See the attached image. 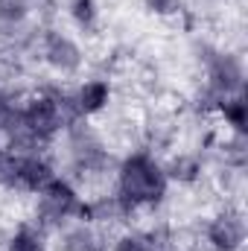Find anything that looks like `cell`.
<instances>
[{
	"label": "cell",
	"instance_id": "obj_1",
	"mask_svg": "<svg viewBox=\"0 0 248 251\" xmlns=\"http://www.w3.org/2000/svg\"><path fill=\"white\" fill-rule=\"evenodd\" d=\"M167 193H170V178L164 173V164L152 152L134 149L120 161L114 201L125 216H134L146 207H158L167 199Z\"/></svg>",
	"mask_w": 248,
	"mask_h": 251
},
{
	"label": "cell",
	"instance_id": "obj_2",
	"mask_svg": "<svg viewBox=\"0 0 248 251\" xmlns=\"http://www.w3.org/2000/svg\"><path fill=\"white\" fill-rule=\"evenodd\" d=\"M76 120L67 94L59 91H38L32 94L24 105H21V128L38 140V143H50L62 134L67 126Z\"/></svg>",
	"mask_w": 248,
	"mask_h": 251
},
{
	"label": "cell",
	"instance_id": "obj_3",
	"mask_svg": "<svg viewBox=\"0 0 248 251\" xmlns=\"http://www.w3.org/2000/svg\"><path fill=\"white\" fill-rule=\"evenodd\" d=\"M91 222V201L79 196L67 178H53L41 193H35V225L62 228L64 222Z\"/></svg>",
	"mask_w": 248,
	"mask_h": 251
},
{
	"label": "cell",
	"instance_id": "obj_4",
	"mask_svg": "<svg viewBox=\"0 0 248 251\" xmlns=\"http://www.w3.org/2000/svg\"><path fill=\"white\" fill-rule=\"evenodd\" d=\"M41 59L50 70L62 73V76H73L82 70L85 64V53L76 44V38H70L62 29H47L41 35Z\"/></svg>",
	"mask_w": 248,
	"mask_h": 251
},
{
	"label": "cell",
	"instance_id": "obj_5",
	"mask_svg": "<svg viewBox=\"0 0 248 251\" xmlns=\"http://www.w3.org/2000/svg\"><path fill=\"white\" fill-rule=\"evenodd\" d=\"M243 64L231 53H216L207 62V100L219 105L225 97H234L243 91Z\"/></svg>",
	"mask_w": 248,
	"mask_h": 251
},
{
	"label": "cell",
	"instance_id": "obj_6",
	"mask_svg": "<svg viewBox=\"0 0 248 251\" xmlns=\"http://www.w3.org/2000/svg\"><path fill=\"white\" fill-rule=\"evenodd\" d=\"M243 243H246V219L240 210L225 207L204 225V246L210 251H243Z\"/></svg>",
	"mask_w": 248,
	"mask_h": 251
},
{
	"label": "cell",
	"instance_id": "obj_7",
	"mask_svg": "<svg viewBox=\"0 0 248 251\" xmlns=\"http://www.w3.org/2000/svg\"><path fill=\"white\" fill-rule=\"evenodd\" d=\"M111 97H114V88H111L108 79H88V82H82L73 94H67L76 120L102 114V111L111 105Z\"/></svg>",
	"mask_w": 248,
	"mask_h": 251
},
{
	"label": "cell",
	"instance_id": "obj_8",
	"mask_svg": "<svg viewBox=\"0 0 248 251\" xmlns=\"http://www.w3.org/2000/svg\"><path fill=\"white\" fill-rule=\"evenodd\" d=\"M6 251H50L47 231L35 222H21L6 237Z\"/></svg>",
	"mask_w": 248,
	"mask_h": 251
},
{
	"label": "cell",
	"instance_id": "obj_9",
	"mask_svg": "<svg viewBox=\"0 0 248 251\" xmlns=\"http://www.w3.org/2000/svg\"><path fill=\"white\" fill-rule=\"evenodd\" d=\"M164 173H167V178L170 181H178V184H196L198 178H201V161L196 158V155H175L170 164H164Z\"/></svg>",
	"mask_w": 248,
	"mask_h": 251
},
{
	"label": "cell",
	"instance_id": "obj_10",
	"mask_svg": "<svg viewBox=\"0 0 248 251\" xmlns=\"http://www.w3.org/2000/svg\"><path fill=\"white\" fill-rule=\"evenodd\" d=\"M216 111H219V117L225 120V126H228L234 134H243L246 120H248V108H246V100H243V94L225 97V100L216 105Z\"/></svg>",
	"mask_w": 248,
	"mask_h": 251
},
{
	"label": "cell",
	"instance_id": "obj_11",
	"mask_svg": "<svg viewBox=\"0 0 248 251\" xmlns=\"http://www.w3.org/2000/svg\"><path fill=\"white\" fill-rule=\"evenodd\" d=\"M67 15L82 32H94L99 26V3L97 0H67Z\"/></svg>",
	"mask_w": 248,
	"mask_h": 251
},
{
	"label": "cell",
	"instance_id": "obj_12",
	"mask_svg": "<svg viewBox=\"0 0 248 251\" xmlns=\"http://www.w3.org/2000/svg\"><path fill=\"white\" fill-rule=\"evenodd\" d=\"M155 234L152 231H123L114 243L111 251H155Z\"/></svg>",
	"mask_w": 248,
	"mask_h": 251
},
{
	"label": "cell",
	"instance_id": "obj_13",
	"mask_svg": "<svg viewBox=\"0 0 248 251\" xmlns=\"http://www.w3.org/2000/svg\"><path fill=\"white\" fill-rule=\"evenodd\" d=\"M29 12L32 9L26 0H0V26H21Z\"/></svg>",
	"mask_w": 248,
	"mask_h": 251
},
{
	"label": "cell",
	"instance_id": "obj_14",
	"mask_svg": "<svg viewBox=\"0 0 248 251\" xmlns=\"http://www.w3.org/2000/svg\"><path fill=\"white\" fill-rule=\"evenodd\" d=\"M143 9H149L155 18H173L181 12V0H143Z\"/></svg>",
	"mask_w": 248,
	"mask_h": 251
},
{
	"label": "cell",
	"instance_id": "obj_15",
	"mask_svg": "<svg viewBox=\"0 0 248 251\" xmlns=\"http://www.w3.org/2000/svg\"><path fill=\"white\" fill-rule=\"evenodd\" d=\"M3 158H6V149H3V146H0V164H3Z\"/></svg>",
	"mask_w": 248,
	"mask_h": 251
},
{
	"label": "cell",
	"instance_id": "obj_16",
	"mask_svg": "<svg viewBox=\"0 0 248 251\" xmlns=\"http://www.w3.org/2000/svg\"><path fill=\"white\" fill-rule=\"evenodd\" d=\"M164 251H170V249H164Z\"/></svg>",
	"mask_w": 248,
	"mask_h": 251
}]
</instances>
